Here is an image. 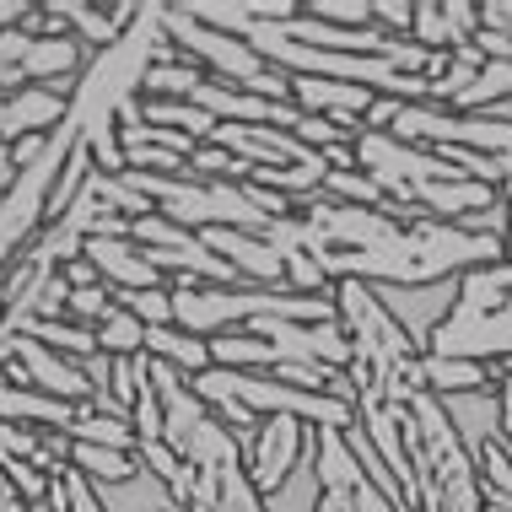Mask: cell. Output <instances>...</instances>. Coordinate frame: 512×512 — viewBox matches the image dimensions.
<instances>
[{
	"label": "cell",
	"mask_w": 512,
	"mask_h": 512,
	"mask_svg": "<svg viewBox=\"0 0 512 512\" xmlns=\"http://www.w3.org/2000/svg\"><path fill=\"white\" fill-rule=\"evenodd\" d=\"M421 356H459V362H480V367L512 362V302L496 313L448 308V318L432 329Z\"/></svg>",
	"instance_id": "cell-1"
},
{
	"label": "cell",
	"mask_w": 512,
	"mask_h": 512,
	"mask_svg": "<svg viewBox=\"0 0 512 512\" xmlns=\"http://www.w3.org/2000/svg\"><path fill=\"white\" fill-rule=\"evenodd\" d=\"M313 448V426L292 421V415H265L254 426V437L243 442V475L259 496H270L286 475L302 464V453Z\"/></svg>",
	"instance_id": "cell-2"
},
{
	"label": "cell",
	"mask_w": 512,
	"mask_h": 512,
	"mask_svg": "<svg viewBox=\"0 0 512 512\" xmlns=\"http://www.w3.org/2000/svg\"><path fill=\"white\" fill-rule=\"evenodd\" d=\"M367 292L378 297V308L389 313L399 329H405V340L415 351H426L432 329L448 318L453 297H459V275H453V281H432V286H367Z\"/></svg>",
	"instance_id": "cell-3"
},
{
	"label": "cell",
	"mask_w": 512,
	"mask_h": 512,
	"mask_svg": "<svg viewBox=\"0 0 512 512\" xmlns=\"http://www.w3.org/2000/svg\"><path fill=\"white\" fill-rule=\"evenodd\" d=\"M200 243L238 275L243 286H270V292H286V270H281V254L259 238V232H238V227H211L200 232Z\"/></svg>",
	"instance_id": "cell-4"
},
{
	"label": "cell",
	"mask_w": 512,
	"mask_h": 512,
	"mask_svg": "<svg viewBox=\"0 0 512 512\" xmlns=\"http://www.w3.org/2000/svg\"><path fill=\"white\" fill-rule=\"evenodd\" d=\"M87 44L71 33H38L33 44L22 54V87H49L60 92V98H71L76 92V76L87 71Z\"/></svg>",
	"instance_id": "cell-5"
},
{
	"label": "cell",
	"mask_w": 512,
	"mask_h": 512,
	"mask_svg": "<svg viewBox=\"0 0 512 512\" xmlns=\"http://www.w3.org/2000/svg\"><path fill=\"white\" fill-rule=\"evenodd\" d=\"M11 362L22 367V383H27V389H38V394H49V399H65V405H87V399H92L87 378H81V367L71 362V356H60V351H49V345H38L33 335L17 340Z\"/></svg>",
	"instance_id": "cell-6"
},
{
	"label": "cell",
	"mask_w": 512,
	"mask_h": 512,
	"mask_svg": "<svg viewBox=\"0 0 512 512\" xmlns=\"http://www.w3.org/2000/svg\"><path fill=\"white\" fill-rule=\"evenodd\" d=\"M378 103L367 87H345V81H324V76H292V108L313 119H335L340 130H362L367 108Z\"/></svg>",
	"instance_id": "cell-7"
},
{
	"label": "cell",
	"mask_w": 512,
	"mask_h": 512,
	"mask_svg": "<svg viewBox=\"0 0 512 512\" xmlns=\"http://www.w3.org/2000/svg\"><path fill=\"white\" fill-rule=\"evenodd\" d=\"M81 259L98 270V281L114 297L119 292H146V286H162V275L146 265V254L135 243H124V238H87V243H81Z\"/></svg>",
	"instance_id": "cell-8"
},
{
	"label": "cell",
	"mask_w": 512,
	"mask_h": 512,
	"mask_svg": "<svg viewBox=\"0 0 512 512\" xmlns=\"http://www.w3.org/2000/svg\"><path fill=\"white\" fill-rule=\"evenodd\" d=\"M442 415H448L453 437L464 442L469 459H480L491 442H502V399H496V383H491V389H480V394L442 399Z\"/></svg>",
	"instance_id": "cell-9"
},
{
	"label": "cell",
	"mask_w": 512,
	"mask_h": 512,
	"mask_svg": "<svg viewBox=\"0 0 512 512\" xmlns=\"http://www.w3.org/2000/svg\"><path fill=\"white\" fill-rule=\"evenodd\" d=\"M49 22H60L71 38H81L87 44V54H98L108 44H119V33L135 22V6L124 0V6H81V0H54V6H44Z\"/></svg>",
	"instance_id": "cell-10"
},
{
	"label": "cell",
	"mask_w": 512,
	"mask_h": 512,
	"mask_svg": "<svg viewBox=\"0 0 512 512\" xmlns=\"http://www.w3.org/2000/svg\"><path fill=\"white\" fill-rule=\"evenodd\" d=\"M65 103L71 98H60V92H49V87H17V92H6V119H0V141H27V135H49L54 124L65 119Z\"/></svg>",
	"instance_id": "cell-11"
},
{
	"label": "cell",
	"mask_w": 512,
	"mask_h": 512,
	"mask_svg": "<svg viewBox=\"0 0 512 512\" xmlns=\"http://www.w3.org/2000/svg\"><path fill=\"white\" fill-rule=\"evenodd\" d=\"M92 496H98L103 512H184L173 502V491L157 475H146V469H135L119 486H92Z\"/></svg>",
	"instance_id": "cell-12"
},
{
	"label": "cell",
	"mask_w": 512,
	"mask_h": 512,
	"mask_svg": "<svg viewBox=\"0 0 512 512\" xmlns=\"http://www.w3.org/2000/svg\"><path fill=\"white\" fill-rule=\"evenodd\" d=\"M512 302V265H475V270H464L459 275V297H453V308H464V313H496V308H507Z\"/></svg>",
	"instance_id": "cell-13"
},
{
	"label": "cell",
	"mask_w": 512,
	"mask_h": 512,
	"mask_svg": "<svg viewBox=\"0 0 512 512\" xmlns=\"http://www.w3.org/2000/svg\"><path fill=\"white\" fill-rule=\"evenodd\" d=\"M146 356L151 362H168L173 372H184V378H195V372H211V345L200 335H189V329H146Z\"/></svg>",
	"instance_id": "cell-14"
},
{
	"label": "cell",
	"mask_w": 512,
	"mask_h": 512,
	"mask_svg": "<svg viewBox=\"0 0 512 512\" xmlns=\"http://www.w3.org/2000/svg\"><path fill=\"white\" fill-rule=\"evenodd\" d=\"M421 383H426V394H437V399L480 394V389H491V367L459 362V356H421Z\"/></svg>",
	"instance_id": "cell-15"
},
{
	"label": "cell",
	"mask_w": 512,
	"mask_h": 512,
	"mask_svg": "<svg viewBox=\"0 0 512 512\" xmlns=\"http://www.w3.org/2000/svg\"><path fill=\"white\" fill-rule=\"evenodd\" d=\"M71 469L87 486H119V480H130L135 469V453H119V448H92V442H71Z\"/></svg>",
	"instance_id": "cell-16"
},
{
	"label": "cell",
	"mask_w": 512,
	"mask_h": 512,
	"mask_svg": "<svg viewBox=\"0 0 512 512\" xmlns=\"http://www.w3.org/2000/svg\"><path fill=\"white\" fill-rule=\"evenodd\" d=\"M65 437H71V442H92V448L135 453V432H130V421H119V415H103V410H92V405H76L71 426H65Z\"/></svg>",
	"instance_id": "cell-17"
},
{
	"label": "cell",
	"mask_w": 512,
	"mask_h": 512,
	"mask_svg": "<svg viewBox=\"0 0 512 512\" xmlns=\"http://www.w3.org/2000/svg\"><path fill=\"white\" fill-rule=\"evenodd\" d=\"M507 98H512V65L486 60V65L475 71V81H469L459 98L448 103V114H486V108L507 103Z\"/></svg>",
	"instance_id": "cell-18"
},
{
	"label": "cell",
	"mask_w": 512,
	"mask_h": 512,
	"mask_svg": "<svg viewBox=\"0 0 512 512\" xmlns=\"http://www.w3.org/2000/svg\"><path fill=\"white\" fill-rule=\"evenodd\" d=\"M205 81V71L195 60H168V65H151L146 71V81H141V98H157V103H189L195 98V87Z\"/></svg>",
	"instance_id": "cell-19"
},
{
	"label": "cell",
	"mask_w": 512,
	"mask_h": 512,
	"mask_svg": "<svg viewBox=\"0 0 512 512\" xmlns=\"http://www.w3.org/2000/svg\"><path fill=\"white\" fill-rule=\"evenodd\" d=\"M318 502H324V491H318L313 448H308V453H302V464H297L292 475H286L281 486L265 496V512H318Z\"/></svg>",
	"instance_id": "cell-20"
},
{
	"label": "cell",
	"mask_w": 512,
	"mask_h": 512,
	"mask_svg": "<svg viewBox=\"0 0 512 512\" xmlns=\"http://www.w3.org/2000/svg\"><path fill=\"white\" fill-rule=\"evenodd\" d=\"M38 345H49V351L71 356V362H87V356H98V335H92L87 324H71V318H44V324L27 329Z\"/></svg>",
	"instance_id": "cell-21"
},
{
	"label": "cell",
	"mask_w": 512,
	"mask_h": 512,
	"mask_svg": "<svg viewBox=\"0 0 512 512\" xmlns=\"http://www.w3.org/2000/svg\"><path fill=\"white\" fill-rule=\"evenodd\" d=\"M92 335H98V351L103 356H146V329L135 324L119 302L98 318V329H92Z\"/></svg>",
	"instance_id": "cell-22"
},
{
	"label": "cell",
	"mask_w": 512,
	"mask_h": 512,
	"mask_svg": "<svg viewBox=\"0 0 512 512\" xmlns=\"http://www.w3.org/2000/svg\"><path fill=\"white\" fill-rule=\"evenodd\" d=\"M114 302H119V308L130 313L141 329H168V324H173V292H168V281H162V286H146V292H119Z\"/></svg>",
	"instance_id": "cell-23"
},
{
	"label": "cell",
	"mask_w": 512,
	"mask_h": 512,
	"mask_svg": "<svg viewBox=\"0 0 512 512\" xmlns=\"http://www.w3.org/2000/svg\"><path fill=\"white\" fill-rule=\"evenodd\" d=\"M297 141L308 146V151H318V157H324V151H340V146H356V135L362 130H340L335 119H313V114H302L297 119Z\"/></svg>",
	"instance_id": "cell-24"
},
{
	"label": "cell",
	"mask_w": 512,
	"mask_h": 512,
	"mask_svg": "<svg viewBox=\"0 0 512 512\" xmlns=\"http://www.w3.org/2000/svg\"><path fill=\"white\" fill-rule=\"evenodd\" d=\"M6 459H27V464H38V432H33V426L0 421V464H6Z\"/></svg>",
	"instance_id": "cell-25"
},
{
	"label": "cell",
	"mask_w": 512,
	"mask_h": 512,
	"mask_svg": "<svg viewBox=\"0 0 512 512\" xmlns=\"http://www.w3.org/2000/svg\"><path fill=\"white\" fill-rule=\"evenodd\" d=\"M480 27L512 38V0H486V6H480Z\"/></svg>",
	"instance_id": "cell-26"
},
{
	"label": "cell",
	"mask_w": 512,
	"mask_h": 512,
	"mask_svg": "<svg viewBox=\"0 0 512 512\" xmlns=\"http://www.w3.org/2000/svg\"><path fill=\"white\" fill-rule=\"evenodd\" d=\"M27 17H33V6H27V0H0V33L27 27Z\"/></svg>",
	"instance_id": "cell-27"
},
{
	"label": "cell",
	"mask_w": 512,
	"mask_h": 512,
	"mask_svg": "<svg viewBox=\"0 0 512 512\" xmlns=\"http://www.w3.org/2000/svg\"><path fill=\"white\" fill-rule=\"evenodd\" d=\"M11 184H17V168H11V146L0 141V195H6Z\"/></svg>",
	"instance_id": "cell-28"
}]
</instances>
